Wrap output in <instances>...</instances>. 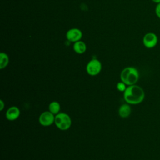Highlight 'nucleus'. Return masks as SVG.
Masks as SVG:
<instances>
[{
    "mask_svg": "<svg viewBox=\"0 0 160 160\" xmlns=\"http://www.w3.org/2000/svg\"><path fill=\"white\" fill-rule=\"evenodd\" d=\"M123 92L124 99L129 104H140L145 98L143 89L136 84L128 86Z\"/></svg>",
    "mask_w": 160,
    "mask_h": 160,
    "instance_id": "f257e3e1",
    "label": "nucleus"
},
{
    "mask_svg": "<svg viewBox=\"0 0 160 160\" xmlns=\"http://www.w3.org/2000/svg\"><path fill=\"white\" fill-rule=\"evenodd\" d=\"M121 80L128 86L136 84L139 74L138 69L134 67H126L123 69L120 74Z\"/></svg>",
    "mask_w": 160,
    "mask_h": 160,
    "instance_id": "f03ea898",
    "label": "nucleus"
},
{
    "mask_svg": "<svg viewBox=\"0 0 160 160\" xmlns=\"http://www.w3.org/2000/svg\"><path fill=\"white\" fill-rule=\"evenodd\" d=\"M54 123L58 129L65 131L70 128L72 121L70 116L68 114L59 112L55 115Z\"/></svg>",
    "mask_w": 160,
    "mask_h": 160,
    "instance_id": "7ed1b4c3",
    "label": "nucleus"
},
{
    "mask_svg": "<svg viewBox=\"0 0 160 160\" xmlns=\"http://www.w3.org/2000/svg\"><path fill=\"white\" fill-rule=\"evenodd\" d=\"M142 43L146 48L152 49L158 44V37L154 32H148L142 38Z\"/></svg>",
    "mask_w": 160,
    "mask_h": 160,
    "instance_id": "20e7f679",
    "label": "nucleus"
},
{
    "mask_svg": "<svg viewBox=\"0 0 160 160\" xmlns=\"http://www.w3.org/2000/svg\"><path fill=\"white\" fill-rule=\"evenodd\" d=\"M102 69L101 62L97 59H92L88 62L86 66V71L91 76H96L98 74Z\"/></svg>",
    "mask_w": 160,
    "mask_h": 160,
    "instance_id": "39448f33",
    "label": "nucleus"
},
{
    "mask_svg": "<svg viewBox=\"0 0 160 160\" xmlns=\"http://www.w3.org/2000/svg\"><path fill=\"white\" fill-rule=\"evenodd\" d=\"M55 116L49 111L42 112L39 117V122L43 126H49L54 122Z\"/></svg>",
    "mask_w": 160,
    "mask_h": 160,
    "instance_id": "423d86ee",
    "label": "nucleus"
},
{
    "mask_svg": "<svg viewBox=\"0 0 160 160\" xmlns=\"http://www.w3.org/2000/svg\"><path fill=\"white\" fill-rule=\"evenodd\" d=\"M66 36L69 41L75 42L80 41V39L82 38V33L79 29L72 28L68 31Z\"/></svg>",
    "mask_w": 160,
    "mask_h": 160,
    "instance_id": "0eeeda50",
    "label": "nucleus"
},
{
    "mask_svg": "<svg viewBox=\"0 0 160 160\" xmlns=\"http://www.w3.org/2000/svg\"><path fill=\"white\" fill-rule=\"evenodd\" d=\"M20 116V110L16 106H11L6 111V116L9 121H14Z\"/></svg>",
    "mask_w": 160,
    "mask_h": 160,
    "instance_id": "6e6552de",
    "label": "nucleus"
},
{
    "mask_svg": "<svg viewBox=\"0 0 160 160\" xmlns=\"http://www.w3.org/2000/svg\"><path fill=\"white\" fill-rule=\"evenodd\" d=\"M131 108L129 105V104H122L118 109L119 116L122 118H128L131 114Z\"/></svg>",
    "mask_w": 160,
    "mask_h": 160,
    "instance_id": "1a4fd4ad",
    "label": "nucleus"
},
{
    "mask_svg": "<svg viewBox=\"0 0 160 160\" xmlns=\"http://www.w3.org/2000/svg\"><path fill=\"white\" fill-rule=\"evenodd\" d=\"M73 50L78 54H83L86 50V45L84 42L78 41L74 43Z\"/></svg>",
    "mask_w": 160,
    "mask_h": 160,
    "instance_id": "9d476101",
    "label": "nucleus"
},
{
    "mask_svg": "<svg viewBox=\"0 0 160 160\" xmlns=\"http://www.w3.org/2000/svg\"><path fill=\"white\" fill-rule=\"evenodd\" d=\"M60 109V104L57 101H52L49 104V111L54 115H56L58 113H59Z\"/></svg>",
    "mask_w": 160,
    "mask_h": 160,
    "instance_id": "9b49d317",
    "label": "nucleus"
},
{
    "mask_svg": "<svg viewBox=\"0 0 160 160\" xmlns=\"http://www.w3.org/2000/svg\"><path fill=\"white\" fill-rule=\"evenodd\" d=\"M9 63V57L5 52L0 53V69L5 68Z\"/></svg>",
    "mask_w": 160,
    "mask_h": 160,
    "instance_id": "f8f14e48",
    "label": "nucleus"
},
{
    "mask_svg": "<svg viewBox=\"0 0 160 160\" xmlns=\"http://www.w3.org/2000/svg\"><path fill=\"white\" fill-rule=\"evenodd\" d=\"M117 89L119 91H121V92H124L126 89V84H124V82H122V81L121 82H119L118 84H117Z\"/></svg>",
    "mask_w": 160,
    "mask_h": 160,
    "instance_id": "ddd939ff",
    "label": "nucleus"
},
{
    "mask_svg": "<svg viewBox=\"0 0 160 160\" xmlns=\"http://www.w3.org/2000/svg\"><path fill=\"white\" fill-rule=\"evenodd\" d=\"M155 14L156 15V16L160 19V3L157 4V5L156 6L155 8Z\"/></svg>",
    "mask_w": 160,
    "mask_h": 160,
    "instance_id": "4468645a",
    "label": "nucleus"
},
{
    "mask_svg": "<svg viewBox=\"0 0 160 160\" xmlns=\"http://www.w3.org/2000/svg\"><path fill=\"white\" fill-rule=\"evenodd\" d=\"M4 102L2 100H0V111H2L4 108Z\"/></svg>",
    "mask_w": 160,
    "mask_h": 160,
    "instance_id": "2eb2a0df",
    "label": "nucleus"
},
{
    "mask_svg": "<svg viewBox=\"0 0 160 160\" xmlns=\"http://www.w3.org/2000/svg\"><path fill=\"white\" fill-rule=\"evenodd\" d=\"M153 2L156 3V4H159L160 3V0H151Z\"/></svg>",
    "mask_w": 160,
    "mask_h": 160,
    "instance_id": "dca6fc26",
    "label": "nucleus"
}]
</instances>
